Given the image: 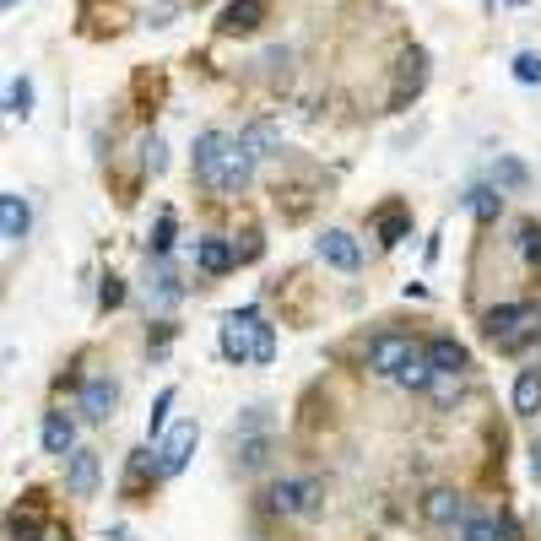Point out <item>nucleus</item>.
Returning <instances> with one entry per match:
<instances>
[{"mask_svg": "<svg viewBox=\"0 0 541 541\" xmlns=\"http://www.w3.org/2000/svg\"><path fill=\"white\" fill-rule=\"evenodd\" d=\"M266 460H271V439H266V433H244V439H239V466L260 471Z\"/></svg>", "mask_w": 541, "mask_h": 541, "instance_id": "24", "label": "nucleus"}, {"mask_svg": "<svg viewBox=\"0 0 541 541\" xmlns=\"http://www.w3.org/2000/svg\"><path fill=\"white\" fill-rule=\"evenodd\" d=\"M514 6H525V0H514Z\"/></svg>", "mask_w": 541, "mask_h": 541, "instance_id": "39", "label": "nucleus"}, {"mask_svg": "<svg viewBox=\"0 0 541 541\" xmlns=\"http://www.w3.org/2000/svg\"><path fill=\"white\" fill-rule=\"evenodd\" d=\"M374 228H379V244L395 249L406 233H412V211H406V206H385V211L374 217Z\"/></svg>", "mask_w": 541, "mask_h": 541, "instance_id": "20", "label": "nucleus"}, {"mask_svg": "<svg viewBox=\"0 0 541 541\" xmlns=\"http://www.w3.org/2000/svg\"><path fill=\"white\" fill-rule=\"evenodd\" d=\"M6 114H11V120H28V114H33V82H28V76H11V82H6Z\"/></svg>", "mask_w": 541, "mask_h": 541, "instance_id": "23", "label": "nucleus"}, {"mask_svg": "<svg viewBox=\"0 0 541 541\" xmlns=\"http://www.w3.org/2000/svg\"><path fill=\"white\" fill-rule=\"evenodd\" d=\"M466 211L477 222H498V211H504V190H498V184H477V190L466 195Z\"/></svg>", "mask_w": 541, "mask_h": 541, "instance_id": "21", "label": "nucleus"}, {"mask_svg": "<svg viewBox=\"0 0 541 541\" xmlns=\"http://www.w3.org/2000/svg\"><path fill=\"white\" fill-rule=\"evenodd\" d=\"M417 352V341L412 336H401V331H379V336H368V347H363V363H368V374H379V379H395L406 368V358Z\"/></svg>", "mask_w": 541, "mask_h": 541, "instance_id": "5", "label": "nucleus"}, {"mask_svg": "<svg viewBox=\"0 0 541 541\" xmlns=\"http://www.w3.org/2000/svg\"><path fill=\"white\" fill-rule=\"evenodd\" d=\"M147 249H152L157 260H163L168 249H174V211H163V217H157V228H152V244H147Z\"/></svg>", "mask_w": 541, "mask_h": 541, "instance_id": "29", "label": "nucleus"}, {"mask_svg": "<svg viewBox=\"0 0 541 541\" xmlns=\"http://www.w3.org/2000/svg\"><path fill=\"white\" fill-rule=\"evenodd\" d=\"M114 406H120V385H114V379H87L82 385V417L87 422H109Z\"/></svg>", "mask_w": 541, "mask_h": 541, "instance_id": "11", "label": "nucleus"}, {"mask_svg": "<svg viewBox=\"0 0 541 541\" xmlns=\"http://www.w3.org/2000/svg\"><path fill=\"white\" fill-rule=\"evenodd\" d=\"M536 309L531 303H493V309L482 314V336L493 341V347H504V352H520L525 341L536 336Z\"/></svg>", "mask_w": 541, "mask_h": 541, "instance_id": "2", "label": "nucleus"}, {"mask_svg": "<svg viewBox=\"0 0 541 541\" xmlns=\"http://www.w3.org/2000/svg\"><path fill=\"white\" fill-rule=\"evenodd\" d=\"M514 82H525V87H536V82H541V55H536V49L514 55Z\"/></svg>", "mask_w": 541, "mask_h": 541, "instance_id": "30", "label": "nucleus"}, {"mask_svg": "<svg viewBox=\"0 0 541 541\" xmlns=\"http://www.w3.org/2000/svg\"><path fill=\"white\" fill-rule=\"evenodd\" d=\"M395 385H406V390H428L433 385V363H428V352H412V358H406V368L401 374H395Z\"/></svg>", "mask_w": 541, "mask_h": 541, "instance_id": "22", "label": "nucleus"}, {"mask_svg": "<svg viewBox=\"0 0 541 541\" xmlns=\"http://www.w3.org/2000/svg\"><path fill=\"white\" fill-rule=\"evenodd\" d=\"M255 65H260V76H287V65H293V49H287V44H271Z\"/></svg>", "mask_w": 541, "mask_h": 541, "instance_id": "28", "label": "nucleus"}, {"mask_svg": "<svg viewBox=\"0 0 541 541\" xmlns=\"http://www.w3.org/2000/svg\"><path fill=\"white\" fill-rule=\"evenodd\" d=\"M6 11H17V0H6Z\"/></svg>", "mask_w": 541, "mask_h": 541, "instance_id": "38", "label": "nucleus"}, {"mask_svg": "<svg viewBox=\"0 0 541 541\" xmlns=\"http://www.w3.org/2000/svg\"><path fill=\"white\" fill-rule=\"evenodd\" d=\"M28 228H33L28 201H22L17 190H6V195H0V233H6V244H22V239H28Z\"/></svg>", "mask_w": 541, "mask_h": 541, "instance_id": "16", "label": "nucleus"}, {"mask_svg": "<svg viewBox=\"0 0 541 541\" xmlns=\"http://www.w3.org/2000/svg\"><path fill=\"white\" fill-rule=\"evenodd\" d=\"M109 541H136V536H130L125 525H114V531H109Z\"/></svg>", "mask_w": 541, "mask_h": 541, "instance_id": "37", "label": "nucleus"}, {"mask_svg": "<svg viewBox=\"0 0 541 541\" xmlns=\"http://www.w3.org/2000/svg\"><path fill=\"white\" fill-rule=\"evenodd\" d=\"M6 531H11V541H38V531H44V525H38V514L28 509H11V520H6Z\"/></svg>", "mask_w": 541, "mask_h": 541, "instance_id": "26", "label": "nucleus"}, {"mask_svg": "<svg viewBox=\"0 0 541 541\" xmlns=\"http://www.w3.org/2000/svg\"><path fill=\"white\" fill-rule=\"evenodd\" d=\"M228 130H201L195 136V152H190V168H195V184H211V174H217V163H222V152H228Z\"/></svg>", "mask_w": 541, "mask_h": 541, "instance_id": "10", "label": "nucleus"}, {"mask_svg": "<svg viewBox=\"0 0 541 541\" xmlns=\"http://www.w3.org/2000/svg\"><path fill=\"white\" fill-rule=\"evenodd\" d=\"M239 136H244V147L255 152V157H276V152H282V125H276V120H249Z\"/></svg>", "mask_w": 541, "mask_h": 541, "instance_id": "18", "label": "nucleus"}, {"mask_svg": "<svg viewBox=\"0 0 541 541\" xmlns=\"http://www.w3.org/2000/svg\"><path fill=\"white\" fill-rule=\"evenodd\" d=\"M44 455H55V460L76 455V422L65 412H44Z\"/></svg>", "mask_w": 541, "mask_h": 541, "instance_id": "15", "label": "nucleus"}, {"mask_svg": "<svg viewBox=\"0 0 541 541\" xmlns=\"http://www.w3.org/2000/svg\"><path fill=\"white\" fill-rule=\"evenodd\" d=\"M520 255L531 260V266H541V228H536V222H525V228H520Z\"/></svg>", "mask_w": 541, "mask_h": 541, "instance_id": "35", "label": "nucleus"}, {"mask_svg": "<svg viewBox=\"0 0 541 541\" xmlns=\"http://www.w3.org/2000/svg\"><path fill=\"white\" fill-rule=\"evenodd\" d=\"M141 163H147L152 174H163V168H168V147L157 136H147V141H141Z\"/></svg>", "mask_w": 541, "mask_h": 541, "instance_id": "33", "label": "nucleus"}, {"mask_svg": "<svg viewBox=\"0 0 541 541\" xmlns=\"http://www.w3.org/2000/svg\"><path fill=\"white\" fill-rule=\"evenodd\" d=\"M217 341H222V358H233V363H271L276 358V331L260 320L255 303L239 309V314H228Z\"/></svg>", "mask_w": 541, "mask_h": 541, "instance_id": "1", "label": "nucleus"}, {"mask_svg": "<svg viewBox=\"0 0 541 541\" xmlns=\"http://www.w3.org/2000/svg\"><path fill=\"white\" fill-rule=\"evenodd\" d=\"M428 395H433V406H450L455 395H460V374H433Z\"/></svg>", "mask_w": 541, "mask_h": 541, "instance_id": "31", "label": "nucleus"}, {"mask_svg": "<svg viewBox=\"0 0 541 541\" xmlns=\"http://www.w3.org/2000/svg\"><path fill=\"white\" fill-rule=\"evenodd\" d=\"M514 412L520 417L541 412V368H520V374H514Z\"/></svg>", "mask_w": 541, "mask_h": 541, "instance_id": "19", "label": "nucleus"}, {"mask_svg": "<svg viewBox=\"0 0 541 541\" xmlns=\"http://www.w3.org/2000/svg\"><path fill=\"white\" fill-rule=\"evenodd\" d=\"M531 471H536V482H541V439L531 444Z\"/></svg>", "mask_w": 541, "mask_h": 541, "instance_id": "36", "label": "nucleus"}, {"mask_svg": "<svg viewBox=\"0 0 541 541\" xmlns=\"http://www.w3.org/2000/svg\"><path fill=\"white\" fill-rule=\"evenodd\" d=\"M266 509L282 514V520H314L325 509V482H276L266 493Z\"/></svg>", "mask_w": 541, "mask_h": 541, "instance_id": "3", "label": "nucleus"}, {"mask_svg": "<svg viewBox=\"0 0 541 541\" xmlns=\"http://www.w3.org/2000/svg\"><path fill=\"white\" fill-rule=\"evenodd\" d=\"M195 266H201L206 276H228L233 266H239V249H233L228 239H217V233H206V239L195 244Z\"/></svg>", "mask_w": 541, "mask_h": 541, "instance_id": "12", "label": "nucleus"}, {"mask_svg": "<svg viewBox=\"0 0 541 541\" xmlns=\"http://www.w3.org/2000/svg\"><path fill=\"white\" fill-rule=\"evenodd\" d=\"M168 406H174V385L157 390V401H152V412H147V439H157V433L168 428Z\"/></svg>", "mask_w": 541, "mask_h": 541, "instance_id": "27", "label": "nucleus"}, {"mask_svg": "<svg viewBox=\"0 0 541 541\" xmlns=\"http://www.w3.org/2000/svg\"><path fill=\"white\" fill-rule=\"evenodd\" d=\"M120 303H125V282H120V276H103V287H98V309L109 314V309H120Z\"/></svg>", "mask_w": 541, "mask_h": 541, "instance_id": "32", "label": "nucleus"}, {"mask_svg": "<svg viewBox=\"0 0 541 541\" xmlns=\"http://www.w3.org/2000/svg\"><path fill=\"white\" fill-rule=\"evenodd\" d=\"M255 163H260V157L244 147V136H233L206 190H211V195H244V190H249V179H255Z\"/></svg>", "mask_w": 541, "mask_h": 541, "instance_id": "4", "label": "nucleus"}, {"mask_svg": "<svg viewBox=\"0 0 541 541\" xmlns=\"http://www.w3.org/2000/svg\"><path fill=\"white\" fill-rule=\"evenodd\" d=\"M195 444H201V428H195V417L174 422V433L163 439V450H157V460H163V477H179L184 466H190Z\"/></svg>", "mask_w": 541, "mask_h": 541, "instance_id": "7", "label": "nucleus"}, {"mask_svg": "<svg viewBox=\"0 0 541 541\" xmlns=\"http://www.w3.org/2000/svg\"><path fill=\"white\" fill-rule=\"evenodd\" d=\"M260 22H266V0H228L217 17V33L249 38V33H260Z\"/></svg>", "mask_w": 541, "mask_h": 541, "instance_id": "9", "label": "nucleus"}, {"mask_svg": "<svg viewBox=\"0 0 541 541\" xmlns=\"http://www.w3.org/2000/svg\"><path fill=\"white\" fill-rule=\"evenodd\" d=\"M460 541H504V531H498V520H487V514H466V520H460Z\"/></svg>", "mask_w": 541, "mask_h": 541, "instance_id": "25", "label": "nucleus"}, {"mask_svg": "<svg viewBox=\"0 0 541 541\" xmlns=\"http://www.w3.org/2000/svg\"><path fill=\"white\" fill-rule=\"evenodd\" d=\"M314 255H320L325 260V266H336V271H358L363 266V244L358 239H352V233L347 228H325L320 233V239H314Z\"/></svg>", "mask_w": 541, "mask_h": 541, "instance_id": "6", "label": "nucleus"}, {"mask_svg": "<svg viewBox=\"0 0 541 541\" xmlns=\"http://www.w3.org/2000/svg\"><path fill=\"white\" fill-rule=\"evenodd\" d=\"M422 82H428V49H406L401 55V71H395V92H390V109L401 114L406 103L422 92Z\"/></svg>", "mask_w": 541, "mask_h": 541, "instance_id": "8", "label": "nucleus"}, {"mask_svg": "<svg viewBox=\"0 0 541 541\" xmlns=\"http://www.w3.org/2000/svg\"><path fill=\"white\" fill-rule=\"evenodd\" d=\"M422 520L428 525H460L466 520V504H460L455 487H433V493L422 498Z\"/></svg>", "mask_w": 541, "mask_h": 541, "instance_id": "14", "label": "nucleus"}, {"mask_svg": "<svg viewBox=\"0 0 541 541\" xmlns=\"http://www.w3.org/2000/svg\"><path fill=\"white\" fill-rule=\"evenodd\" d=\"M65 487H71V498L98 493V450H76L71 460H65Z\"/></svg>", "mask_w": 541, "mask_h": 541, "instance_id": "13", "label": "nucleus"}, {"mask_svg": "<svg viewBox=\"0 0 541 541\" xmlns=\"http://www.w3.org/2000/svg\"><path fill=\"white\" fill-rule=\"evenodd\" d=\"M422 352H428L433 374H460V368L471 363V358H466V347H460L455 336H433V341H428V347H422Z\"/></svg>", "mask_w": 541, "mask_h": 541, "instance_id": "17", "label": "nucleus"}, {"mask_svg": "<svg viewBox=\"0 0 541 541\" xmlns=\"http://www.w3.org/2000/svg\"><path fill=\"white\" fill-rule=\"evenodd\" d=\"M498 184H509V190H525V184H531V174H525V163L504 157V163H498Z\"/></svg>", "mask_w": 541, "mask_h": 541, "instance_id": "34", "label": "nucleus"}]
</instances>
